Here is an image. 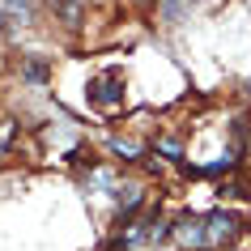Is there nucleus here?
<instances>
[{
    "instance_id": "1",
    "label": "nucleus",
    "mask_w": 251,
    "mask_h": 251,
    "mask_svg": "<svg viewBox=\"0 0 251 251\" xmlns=\"http://www.w3.org/2000/svg\"><path fill=\"white\" fill-rule=\"evenodd\" d=\"M175 238H183L192 251H204L209 247V230H204V217H179V226H175Z\"/></svg>"
},
{
    "instance_id": "2",
    "label": "nucleus",
    "mask_w": 251,
    "mask_h": 251,
    "mask_svg": "<svg viewBox=\"0 0 251 251\" xmlns=\"http://www.w3.org/2000/svg\"><path fill=\"white\" fill-rule=\"evenodd\" d=\"M90 102H98V106H119L124 102V85H119L115 73H106V77H98L90 85Z\"/></svg>"
},
{
    "instance_id": "3",
    "label": "nucleus",
    "mask_w": 251,
    "mask_h": 251,
    "mask_svg": "<svg viewBox=\"0 0 251 251\" xmlns=\"http://www.w3.org/2000/svg\"><path fill=\"white\" fill-rule=\"evenodd\" d=\"M204 230H209V243H226V238H234L238 234V222L234 217H230V213H209V217H204Z\"/></svg>"
},
{
    "instance_id": "4",
    "label": "nucleus",
    "mask_w": 251,
    "mask_h": 251,
    "mask_svg": "<svg viewBox=\"0 0 251 251\" xmlns=\"http://www.w3.org/2000/svg\"><path fill=\"white\" fill-rule=\"evenodd\" d=\"M141 204H145V187H124V192H119V217H115V222L119 226H128V222H132V217H136V209H141Z\"/></svg>"
},
{
    "instance_id": "5",
    "label": "nucleus",
    "mask_w": 251,
    "mask_h": 251,
    "mask_svg": "<svg viewBox=\"0 0 251 251\" xmlns=\"http://www.w3.org/2000/svg\"><path fill=\"white\" fill-rule=\"evenodd\" d=\"M22 77H26L30 85H43V81H47V64H43V60H26V64H22Z\"/></svg>"
},
{
    "instance_id": "6",
    "label": "nucleus",
    "mask_w": 251,
    "mask_h": 251,
    "mask_svg": "<svg viewBox=\"0 0 251 251\" xmlns=\"http://www.w3.org/2000/svg\"><path fill=\"white\" fill-rule=\"evenodd\" d=\"M234 153H226V158H217V162H209V166H200V175H230L234 171Z\"/></svg>"
},
{
    "instance_id": "7",
    "label": "nucleus",
    "mask_w": 251,
    "mask_h": 251,
    "mask_svg": "<svg viewBox=\"0 0 251 251\" xmlns=\"http://www.w3.org/2000/svg\"><path fill=\"white\" fill-rule=\"evenodd\" d=\"M51 9H60V13L68 17V26H77V22H81V4H77V0H51Z\"/></svg>"
},
{
    "instance_id": "8",
    "label": "nucleus",
    "mask_w": 251,
    "mask_h": 251,
    "mask_svg": "<svg viewBox=\"0 0 251 251\" xmlns=\"http://www.w3.org/2000/svg\"><path fill=\"white\" fill-rule=\"evenodd\" d=\"M4 9L13 17H22V22H30L34 17V0H4Z\"/></svg>"
},
{
    "instance_id": "9",
    "label": "nucleus",
    "mask_w": 251,
    "mask_h": 251,
    "mask_svg": "<svg viewBox=\"0 0 251 251\" xmlns=\"http://www.w3.org/2000/svg\"><path fill=\"white\" fill-rule=\"evenodd\" d=\"M111 149H115L124 162H136V158H141V145H136V141H111Z\"/></svg>"
},
{
    "instance_id": "10",
    "label": "nucleus",
    "mask_w": 251,
    "mask_h": 251,
    "mask_svg": "<svg viewBox=\"0 0 251 251\" xmlns=\"http://www.w3.org/2000/svg\"><path fill=\"white\" fill-rule=\"evenodd\" d=\"M187 4H196V0H162V13L171 17V22H179V17H183V9Z\"/></svg>"
},
{
    "instance_id": "11",
    "label": "nucleus",
    "mask_w": 251,
    "mask_h": 251,
    "mask_svg": "<svg viewBox=\"0 0 251 251\" xmlns=\"http://www.w3.org/2000/svg\"><path fill=\"white\" fill-rule=\"evenodd\" d=\"M128 247H132V243H128V234H115L111 243H102L98 251H128Z\"/></svg>"
},
{
    "instance_id": "12",
    "label": "nucleus",
    "mask_w": 251,
    "mask_h": 251,
    "mask_svg": "<svg viewBox=\"0 0 251 251\" xmlns=\"http://www.w3.org/2000/svg\"><path fill=\"white\" fill-rule=\"evenodd\" d=\"M158 153H166L171 162H179V158H183V149L175 145V141H162V145H158Z\"/></svg>"
}]
</instances>
